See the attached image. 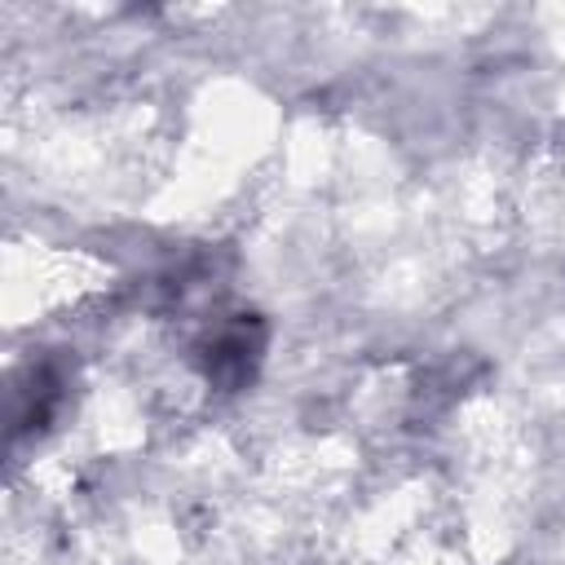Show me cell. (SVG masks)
I'll return each mask as SVG.
<instances>
[{
    "mask_svg": "<svg viewBox=\"0 0 565 565\" xmlns=\"http://www.w3.org/2000/svg\"><path fill=\"white\" fill-rule=\"evenodd\" d=\"M260 353H265V322L256 313H238L199 344V366L207 384H216L221 393H234L256 375Z\"/></svg>",
    "mask_w": 565,
    "mask_h": 565,
    "instance_id": "obj_1",
    "label": "cell"
}]
</instances>
